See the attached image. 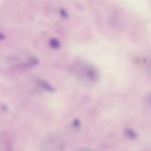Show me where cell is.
<instances>
[{
  "mask_svg": "<svg viewBox=\"0 0 151 151\" xmlns=\"http://www.w3.org/2000/svg\"><path fill=\"white\" fill-rule=\"evenodd\" d=\"M38 81L40 86L46 91L51 93L56 91L55 89L46 82L43 80H40Z\"/></svg>",
  "mask_w": 151,
  "mask_h": 151,
  "instance_id": "1",
  "label": "cell"
},
{
  "mask_svg": "<svg viewBox=\"0 0 151 151\" xmlns=\"http://www.w3.org/2000/svg\"><path fill=\"white\" fill-rule=\"evenodd\" d=\"M49 44L50 47L54 49H58L60 45L59 40L55 38H52L50 40Z\"/></svg>",
  "mask_w": 151,
  "mask_h": 151,
  "instance_id": "2",
  "label": "cell"
},
{
  "mask_svg": "<svg viewBox=\"0 0 151 151\" xmlns=\"http://www.w3.org/2000/svg\"><path fill=\"white\" fill-rule=\"evenodd\" d=\"M125 133L127 136L131 139H134L136 137L135 132L132 130L127 129L125 130Z\"/></svg>",
  "mask_w": 151,
  "mask_h": 151,
  "instance_id": "3",
  "label": "cell"
},
{
  "mask_svg": "<svg viewBox=\"0 0 151 151\" xmlns=\"http://www.w3.org/2000/svg\"><path fill=\"white\" fill-rule=\"evenodd\" d=\"M60 13L61 16L63 17L66 18L68 16L67 11L64 8H62L60 9Z\"/></svg>",
  "mask_w": 151,
  "mask_h": 151,
  "instance_id": "4",
  "label": "cell"
},
{
  "mask_svg": "<svg viewBox=\"0 0 151 151\" xmlns=\"http://www.w3.org/2000/svg\"><path fill=\"white\" fill-rule=\"evenodd\" d=\"M1 108L2 110L4 112H7L8 110V108L7 106L4 104H2Z\"/></svg>",
  "mask_w": 151,
  "mask_h": 151,
  "instance_id": "5",
  "label": "cell"
}]
</instances>
